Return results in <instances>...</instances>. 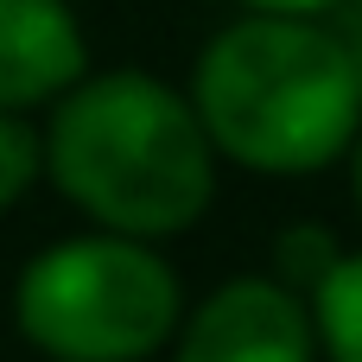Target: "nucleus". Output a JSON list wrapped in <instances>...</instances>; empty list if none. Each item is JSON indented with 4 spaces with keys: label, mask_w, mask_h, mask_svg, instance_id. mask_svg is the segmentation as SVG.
I'll list each match as a JSON object with an SVG mask.
<instances>
[{
    "label": "nucleus",
    "mask_w": 362,
    "mask_h": 362,
    "mask_svg": "<svg viewBox=\"0 0 362 362\" xmlns=\"http://www.w3.org/2000/svg\"><path fill=\"white\" fill-rule=\"evenodd\" d=\"M172 362H318L312 312L267 274L223 280L197 312L178 318Z\"/></svg>",
    "instance_id": "20e7f679"
},
{
    "label": "nucleus",
    "mask_w": 362,
    "mask_h": 362,
    "mask_svg": "<svg viewBox=\"0 0 362 362\" xmlns=\"http://www.w3.org/2000/svg\"><path fill=\"white\" fill-rule=\"evenodd\" d=\"M344 51H350V70H356V89H362V25L344 38Z\"/></svg>",
    "instance_id": "9b49d317"
},
{
    "label": "nucleus",
    "mask_w": 362,
    "mask_h": 362,
    "mask_svg": "<svg viewBox=\"0 0 362 362\" xmlns=\"http://www.w3.org/2000/svg\"><path fill=\"white\" fill-rule=\"evenodd\" d=\"M38 172H45V159H38V134H32V121L13 115V108H0V216L38 185Z\"/></svg>",
    "instance_id": "6e6552de"
},
{
    "label": "nucleus",
    "mask_w": 362,
    "mask_h": 362,
    "mask_svg": "<svg viewBox=\"0 0 362 362\" xmlns=\"http://www.w3.org/2000/svg\"><path fill=\"white\" fill-rule=\"evenodd\" d=\"M337 235L325 229V223H293V229H280V242H274V286H286L293 299H312L318 293V280L337 267Z\"/></svg>",
    "instance_id": "0eeeda50"
},
{
    "label": "nucleus",
    "mask_w": 362,
    "mask_h": 362,
    "mask_svg": "<svg viewBox=\"0 0 362 362\" xmlns=\"http://www.w3.org/2000/svg\"><path fill=\"white\" fill-rule=\"evenodd\" d=\"M13 318L51 362H146L172 344L185 286L153 242L89 229L25 261Z\"/></svg>",
    "instance_id": "7ed1b4c3"
},
{
    "label": "nucleus",
    "mask_w": 362,
    "mask_h": 362,
    "mask_svg": "<svg viewBox=\"0 0 362 362\" xmlns=\"http://www.w3.org/2000/svg\"><path fill=\"white\" fill-rule=\"evenodd\" d=\"M191 115L216 159L267 178H305L350 153L362 89L344 32L318 19L242 13L191 70Z\"/></svg>",
    "instance_id": "f03ea898"
},
{
    "label": "nucleus",
    "mask_w": 362,
    "mask_h": 362,
    "mask_svg": "<svg viewBox=\"0 0 362 362\" xmlns=\"http://www.w3.org/2000/svg\"><path fill=\"white\" fill-rule=\"evenodd\" d=\"M89 64L70 0H0V108L25 115L57 102Z\"/></svg>",
    "instance_id": "39448f33"
},
{
    "label": "nucleus",
    "mask_w": 362,
    "mask_h": 362,
    "mask_svg": "<svg viewBox=\"0 0 362 362\" xmlns=\"http://www.w3.org/2000/svg\"><path fill=\"white\" fill-rule=\"evenodd\" d=\"M305 312H312V337L325 362H362V248L337 255V267L318 280Z\"/></svg>",
    "instance_id": "423d86ee"
},
{
    "label": "nucleus",
    "mask_w": 362,
    "mask_h": 362,
    "mask_svg": "<svg viewBox=\"0 0 362 362\" xmlns=\"http://www.w3.org/2000/svg\"><path fill=\"white\" fill-rule=\"evenodd\" d=\"M38 159L64 204L134 242L185 235L216 197V153L191 102L146 70L76 76L38 134Z\"/></svg>",
    "instance_id": "f257e3e1"
},
{
    "label": "nucleus",
    "mask_w": 362,
    "mask_h": 362,
    "mask_svg": "<svg viewBox=\"0 0 362 362\" xmlns=\"http://www.w3.org/2000/svg\"><path fill=\"white\" fill-rule=\"evenodd\" d=\"M248 13H280V19H318V13H331V6H344V0H242Z\"/></svg>",
    "instance_id": "1a4fd4ad"
},
{
    "label": "nucleus",
    "mask_w": 362,
    "mask_h": 362,
    "mask_svg": "<svg viewBox=\"0 0 362 362\" xmlns=\"http://www.w3.org/2000/svg\"><path fill=\"white\" fill-rule=\"evenodd\" d=\"M350 191H356V210H362V127H356V140H350Z\"/></svg>",
    "instance_id": "9d476101"
}]
</instances>
